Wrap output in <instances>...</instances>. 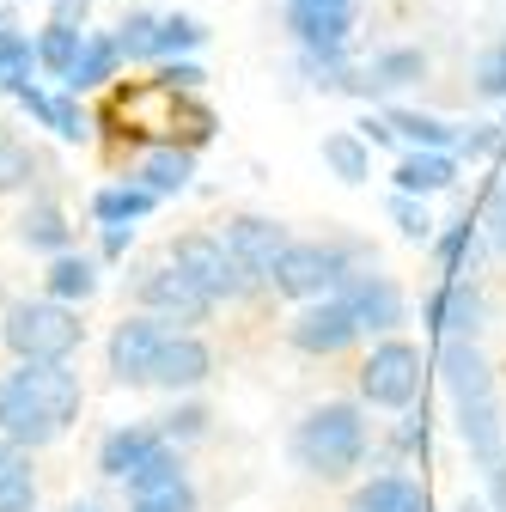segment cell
Wrapping results in <instances>:
<instances>
[{
  "label": "cell",
  "mask_w": 506,
  "mask_h": 512,
  "mask_svg": "<svg viewBox=\"0 0 506 512\" xmlns=\"http://www.w3.org/2000/svg\"><path fill=\"white\" fill-rule=\"evenodd\" d=\"M116 68H122V49H116V37H86V49H80V68L68 74V92H92V86H104Z\"/></svg>",
  "instance_id": "cell-28"
},
{
  "label": "cell",
  "mask_w": 506,
  "mask_h": 512,
  "mask_svg": "<svg viewBox=\"0 0 506 512\" xmlns=\"http://www.w3.org/2000/svg\"><path fill=\"white\" fill-rule=\"evenodd\" d=\"M458 512H494V506H488V500H464Z\"/></svg>",
  "instance_id": "cell-49"
},
{
  "label": "cell",
  "mask_w": 506,
  "mask_h": 512,
  "mask_svg": "<svg viewBox=\"0 0 506 512\" xmlns=\"http://www.w3.org/2000/svg\"><path fill=\"white\" fill-rule=\"evenodd\" d=\"M129 512H196V482H171L159 494H135Z\"/></svg>",
  "instance_id": "cell-35"
},
{
  "label": "cell",
  "mask_w": 506,
  "mask_h": 512,
  "mask_svg": "<svg viewBox=\"0 0 506 512\" xmlns=\"http://www.w3.org/2000/svg\"><path fill=\"white\" fill-rule=\"evenodd\" d=\"M354 342H360V317H354V305L342 293L311 299V305H299L287 317V348H299L305 360H336Z\"/></svg>",
  "instance_id": "cell-7"
},
{
  "label": "cell",
  "mask_w": 506,
  "mask_h": 512,
  "mask_svg": "<svg viewBox=\"0 0 506 512\" xmlns=\"http://www.w3.org/2000/svg\"><path fill=\"white\" fill-rule=\"evenodd\" d=\"M421 317H427L433 336H482L488 305H482V287H476V281H446V287L427 293Z\"/></svg>",
  "instance_id": "cell-16"
},
{
  "label": "cell",
  "mask_w": 506,
  "mask_h": 512,
  "mask_svg": "<svg viewBox=\"0 0 506 512\" xmlns=\"http://www.w3.org/2000/svg\"><path fill=\"white\" fill-rule=\"evenodd\" d=\"M391 128H397V141H409V147H433V153L458 147V128L439 122V116H421V110H391Z\"/></svg>",
  "instance_id": "cell-27"
},
{
  "label": "cell",
  "mask_w": 506,
  "mask_h": 512,
  "mask_svg": "<svg viewBox=\"0 0 506 512\" xmlns=\"http://www.w3.org/2000/svg\"><path fill=\"white\" fill-rule=\"evenodd\" d=\"M159 445H171L165 433H159V421H122V427H110L104 439H98V476L104 482H129Z\"/></svg>",
  "instance_id": "cell-15"
},
{
  "label": "cell",
  "mask_w": 506,
  "mask_h": 512,
  "mask_svg": "<svg viewBox=\"0 0 506 512\" xmlns=\"http://www.w3.org/2000/svg\"><path fill=\"white\" fill-rule=\"evenodd\" d=\"M482 476H488V506L506 512V464H494V470H482Z\"/></svg>",
  "instance_id": "cell-46"
},
{
  "label": "cell",
  "mask_w": 506,
  "mask_h": 512,
  "mask_svg": "<svg viewBox=\"0 0 506 512\" xmlns=\"http://www.w3.org/2000/svg\"><path fill=\"white\" fill-rule=\"evenodd\" d=\"M397 177V189L403 196H439V189H452L458 183V159L452 153H433V147H415V153H403V165L391 171Z\"/></svg>",
  "instance_id": "cell-21"
},
{
  "label": "cell",
  "mask_w": 506,
  "mask_h": 512,
  "mask_svg": "<svg viewBox=\"0 0 506 512\" xmlns=\"http://www.w3.org/2000/svg\"><path fill=\"white\" fill-rule=\"evenodd\" d=\"M208 372H214V348L196 336V330H171V342L159 348V360H153V391H196V384H208Z\"/></svg>",
  "instance_id": "cell-14"
},
{
  "label": "cell",
  "mask_w": 506,
  "mask_h": 512,
  "mask_svg": "<svg viewBox=\"0 0 506 512\" xmlns=\"http://www.w3.org/2000/svg\"><path fill=\"white\" fill-rule=\"evenodd\" d=\"M476 86H482L488 98H506V55H500V49H488V55H482V68H476Z\"/></svg>",
  "instance_id": "cell-42"
},
{
  "label": "cell",
  "mask_w": 506,
  "mask_h": 512,
  "mask_svg": "<svg viewBox=\"0 0 506 512\" xmlns=\"http://www.w3.org/2000/svg\"><path fill=\"white\" fill-rule=\"evenodd\" d=\"M427 74V55L421 49H385L372 61V92H403Z\"/></svg>",
  "instance_id": "cell-29"
},
{
  "label": "cell",
  "mask_w": 506,
  "mask_h": 512,
  "mask_svg": "<svg viewBox=\"0 0 506 512\" xmlns=\"http://www.w3.org/2000/svg\"><path fill=\"white\" fill-rule=\"evenodd\" d=\"M135 299H141V311H159V317H171V324H183V330H189V324H208L214 305H220L189 269H177L171 256H165V263H153V269L135 281Z\"/></svg>",
  "instance_id": "cell-8"
},
{
  "label": "cell",
  "mask_w": 506,
  "mask_h": 512,
  "mask_svg": "<svg viewBox=\"0 0 506 512\" xmlns=\"http://www.w3.org/2000/svg\"><path fill=\"white\" fill-rule=\"evenodd\" d=\"M0 25H13V13H7V7H0Z\"/></svg>",
  "instance_id": "cell-51"
},
{
  "label": "cell",
  "mask_w": 506,
  "mask_h": 512,
  "mask_svg": "<svg viewBox=\"0 0 506 512\" xmlns=\"http://www.w3.org/2000/svg\"><path fill=\"white\" fill-rule=\"evenodd\" d=\"M68 512H98V506L92 500H68Z\"/></svg>",
  "instance_id": "cell-50"
},
{
  "label": "cell",
  "mask_w": 506,
  "mask_h": 512,
  "mask_svg": "<svg viewBox=\"0 0 506 512\" xmlns=\"http://www.w3.org/2000/svg\"><path fill=\"white\" fill-rule=\"evenodd\" d=\"M7 372L25 384V391H31L49 415H55L61 433L80 421V409H86V384H80V372H74L68 360H13Z\"/></svg>",
  "instance_id": "cell-9"
},
{
  "label": "cell",
  "mask_w": 506,
  "mask_h": 512,
  "mask_svg": "<svg viewBox=\"0 0 506 512\" xmlns=\"http://www.w3.org/2000/svg\"><path fill=\"white\" fill-rule=\"evenodd\" d=\"M171 263L177 269H189L220 305H238V299H250V293H263V281H250V269L232 256V244L220 238V232H183V238H171Z\"/></svg>",
  "instance_id": "cell-5"
},
{
  "label": "cell",
  "mask_w": 506,
  "mask_h": 512,
  "mask_svg": "<svg viewBox=\"0 0 506 512\" xmlns=\"http://www.w3.org/2000/svg\"><path fill=\"white\" fill-rule=\"evenodd\" d=\"M19 244H25V250H37V256H61V250H74V226H68V214H61V202L37 196V202L19 214Z\"/></svg>",
  "instance_id": "cell-22"
},
{
  "label": "cell",
  "mask_w": 506,
  "mask_h": 512,
  "mask_svg": "<svg viewBox=\"0 0 506 512\" xmlns=\"http://www.w3.org/2000/svg\"><path fill=\"white\" fill-rule=\"evenodd\" d=\"M287 31L311 61H336L354 31V7H287Z\"/></svg>",
  "instance_id": "cell-17"
},
{
  "label": "cell",
  "mask_w": 506,
  "mask_h": 512,
  "mask_svg": "<svg viewBox=\"0 0 506 512\" xmlns=\"http://www.w3.org/2000/svg\"><path fill=\"white\" fill-rule=\"evenodd\" d=\"M0 439L25 445V452H43V445H55V439H61L55 415H49V409L25 391V384H19L13 372H0Z\"/></svg>",
  "instance_id": "cell-13"
},
{
  "label": "cell",
  "mask_w": 506,
  "mask_h": 512,
  "mask_svg": "<svg viewBox=\"0 0 506 512\" xmlns=\"http://www.w3.org/2000/svg\"><path fill=\"white\" fill-rule=\"evenodd\" d=\"M153 208H159V196H153L147 183H135V177H122V183H110V189H98V196H92V220L98 226H135Z\"/></svg>",
  "instance_id": "cell-24"
},
{
  "label": "cell",
  "mask_w": 506,
  "mask_h": 512,
  "mask_svg": "<svg viewBox=\"0 0 506 512\" xmlns=\"http://www.w3.org/2000/svg\"><path fill=\"white\" fill-rule=\"evenodd\" d=\"M348 512H427V488L403 470H385V476H366L348 494Z\"/></svg>",
  "instance_id": "cell-19"
},
{
  "label": "cell",
  "mask_w": 506,
  "mask_h": 512,
  "mask_svg": "<svg viewBox=\"0 0 506 512\" xmlns=\"http://www.w3.org/2000/svg\"><path fill=\"white\" fill-rule=\"evenodd\" d=\"M458 439L476 470H494L506 464V421H500V403L494 397H476V403H458Z\"/></svg>",
  "instance_id": "cell-18"
},
{
  "label": "cell",
  "mask_w": 506,
  "mask_h": 512,
  "mask_svg": "<svg viewBox=\"0 0 506 512\" xmlns=\"http://www.w3.org/2000/svg\"><path fill=\"white\" fill-rule=\"evenodd\" d=\"M0 342L13 348V360H74L86 342L80 305H61L49 293L37 299H13L0 311Z\"/></svg>",
  "instance_id": "cell-3"
},
{
  "label": "cell",
  "mask_w": 506,
  "mask_h": 512,
  "mask_svg": "<svg viewBox=\"0 0 506 512\" xmlns=\"http://www.w3.org/2000/svg\"><path fill=\"white\" fill-rule=\"evenodd\" d=\"M0 512H37V470L31 464L0 482Z\"/></svg>",
  "instance_id": "cell-38"
},
{
  "label": "cell",
  "mask_w": 506,
  "mask_h": 512,
  "mask_svg": "<svg viewBox=\"0 0 506 512\" xmlns=\"http://www.w3.org/2000/svg\"><path fill=\"white\" fill-rule=\"evenodd\" d=\"M171 330H183V324H171V317H159V311H129L110 330V342H104V372L116 384H147L159 348L171 342Z\"/></svg>",
  "instance_id": "cell-6"
},
{
  "label": "cell",
  "mask_w": 506,
  "mask_h": 512,
  "mask_svg": "<svg viewBox=\"0 0 506 512\" xmlns=\"http://www.w3.org/2000/svg\"><path fill=\"white\" fill-rule=\"evenodd\" d=\"M500 141H506V135H500V122H476L470 135H458V153H470V159H494Z\"/></svg>",
  "instance_id": "cell-40"
},
{
  "label": "cell",
  "mask_w": 506,
  "mask_h": 512,
  "mask_svg": "<svg viewBox=\"0 0 506 512\" xmlns=\"http://www.w3.org/2000/svg\"><path fill=\"white\" fill-rule=\"evenodd\" d=\"M189 177H196V153H189V147H153V153H141V165H135V183H147L159 202H165V196H183Z\"/></svg>",
  "instance_id": "cell-23"
},
{
  "label": "cell",
  "mask_w": 506,
  "mask_h": 512,
  "mask_svg": "<svg viewBox=\"0 0 506 512\" xmlns=\"http://www.w3.org/2000/svg\"><path fill=\"white\" fill-rule=\"evenodd\" d=\"M171 482H189V464H183V445H159V452L129 476V482H122V488H129V500L135 494H159V488H171Z\"/></svg>",
  "instance_id": "cell-26"
},
{
  "label": "cell",
  "mask_w": 506,
  "mask_h": 512,
  "mask_svg": "<svg viewBox=\"0 0 506 512\" xmlns=\"http://www.w3.org/2000/svg\"><path fill=\"white\" fill-rule=\"evenodd\" d=\"M421 348L403 336H378L372 354L360 360V403L372 409H415L421 397Z\"/></svg>",
  "instance_id": "cell-4"
},
{
  "label": "cell",
  "mask_w": 506,
  "mask_h": 512,
  "mask_svg": "<svg viewBox=\"0 0 506 512\" xmlns=\"http://www.w3.org/2000/svg\"><path fill=\"white\" fill-rule=\"evenodd\" d=\"M43 293L61 299V305H86V299L98 293V256H86V250H61V256H49Z\"/></svg>",
  "instance_id": "cell-20"
},
{
  "label": "cell",
  "mask_w": 506,
  "mask_h": 512,
  "mask_svg": "<svg viewBox=\"0 0 506 512\" xmlns=\"http://www.w3.org/2000/svg\"><path fill=\"white\" fill-rule=\"evenodd\" d=\"M293 7H348V0H293Z\"/></svg>",
  "instance_id": "cell-48"
},
{
  "label": "cell",
  "mask_w": 506,
  "mask_h": 512,
  "mask_svg": "<svg viewBox=\"0 0 506 512\" xmlns=\"http://www.w3.org/2000/svg\"><path fill=\"white\" fill-rule=\"evenodd\" d=\"M135 250V226H98V256L104 263H122Z\"/></svg>",
  "instance_id": "cell-41"
},
{
  "label": "cell",
  "mask_w": 506,
  "mask_h": 512,
  "mask_svg": "<svg viewBox=\"0 0 506 512\" xmlns=\"http://www.w3.org/2000/svg\"><path fill=\"white\" fill-rule=\"evenodd\" d=\"M482 244L494 250V256H506V183H494L488 189V202H482Z\"/></svg>",
  "instance_id": "cell-36"
},
{
  "label": "cell",
  "mask_w": 506,
  "mask_h": 512,
  "mask_svg": "<svg viewBox=\"0 0 506 512\" xmlns=\"http://www.w3.org/2000/svg\"><path fill=\"white\" fill-rule=\"evenodd\" d=\"M500 55H506V43H500Z\"/></svg>",
  "instance_id": "cell-52"
},
{
  "label": "cell",
  "mask_w": 506,
  "mask_h": 512,
  "mask_svg": "<svg viewBox=\"0 0 506 512\" xmlns=\"http://www.w3.org/2000/svg\"><path fill=\"white\" fill-rule=\"evenodd\" d=\"M366 409L360 403H318V409H305L293 421V439H287V452L305 476H318V482H348L366 458Z\"/></svg>",
  "instance_id": "cell-1"
},
{
  "label": "cell",
  "mask_w": 506,
  "mask_h": 512,
  "mask_svg": "<svg viewBox=\"0 0 506 512\" xmlns=\"http://www.w3.org/2000/svg\"><path fill=\"white\" fill-rule=\"evenodd\" d=\"M208 31L189 19V13H171V19H159V55H183V49H196Z\"/></svg>",
  "instance_id": "cell-37"
},
{
  "label": "cell",
  "mask_w": 506,
  "mask_h": 512,
  "mask_svg": "<svg viewBox=\"0 0 506 512\" xmlns=\"http://www.w3.org/2000/svg\"><path fill=\"white\" fill-rule=\"evenodd\" d=\"M31 464V452H25V445H13V439H0V482H7L13 470H25Z\"/></svg>",
  "instance_id": "cell-45"
},
{
  "label": "cell",
  "mask_w": 506,
  "mask_h": 512,
  "mask_svg": "<svg viewBox=\"0 0 506 512\" xmlns=\"http://www.w3.org/2000/svg\"><path fill=\"white\" fill-rule=\"evenodd\" d=\"M324 165L342 177V183H366L372 177V153L360 135H324Z\"/></svg>",
  "instance_id": "cell-30"
},
{
  "label": "cell",
  "mask_w": 506,
  "mask_h": 512,
  "mask_svg": "<svg viewBox=\"0 0 506 512\" xmlns=\"http://www.w3.org/2000/svg\"><path fill=\"white\" fill-rule=\"evenodd\" d=\"M220 238L232 244V256L250 269V281H275V269H281V256H287V226L281 220H269V214H232L226 226H220Z\"/></svg>",
  "instance_id": "cell-10"
},
{
  "label": "cell",
  "mask_w": 506,
  "mask_h": 512,
  "mask_svg": "<svg viewBox=\"0 0 506 512\" xmlns=\"http://www.w3.org/2000/svg\"><path fill=\"white\" fill-rule=\"evenodd\" d=\"M159 80H165L171 92H196V86H202V68H189V61H177V68H165Z\"/></svg>",
  "instance_id": "cell-44"
},
{
  "label": "cell",
  "mask_w": 506,
  "mask_h": 512,
  "mask_svg": "<svg viewBox=\"0 0 506 512\" xmlns=\"http://www.w3.org/2000/svg\"><path fill=\"white\" fill-rule=\"evenodd\" d=\"M86 13H92V0H55V19L61 25H86Z\"/></svg>",
  "instance_id": "cell-47"
},
{
  "label": "cell",
  "mask_w": 506,
  "mask_h": 512,
  "mask_svg": "<svg viewBox=\"0 0 506 512\" xmlns=\"http://www.w3.org/2000/svg\"><path fill=\"white\" fill-rule=\"evenodd\" d=\"M433 372H439V384L452 391V403L494 397V366H488V354L476 348V336H439Z\"/></svg>",
  "instance_id": "cell-12"
},
{
  "label": "cell",
  "mask_w": 506,
  "mask_h": 512,
  "mask_svg": "<svg viewBox=\"0 0 506 512\" xmlns=\"http://www.w3.org/2000/svg\"><path fill=\"white\" fill-rule=\"evenodd\" d=\"M116 49H122V61H153L159 55V19L153 13H129L116 25Z\"/></svg>",
  "instance_id": "cell-31"
},
{
  "label": "cell",
  "mask_w": 506,
  "mask_h": 512,
  "mask_svg": "<svg viewBox=\"0 0 506 512\" xmlns=\"http://www.w3.org/2000/svg\"><path fill=\"white\" fill-rule=\"evenodd\" d=\"M49 128H55L61 141H86V110H80V92H61V98H55Z\"/></svg>",
  "instance_id": "cell-39"
},
{
  "label": "cell",
  "mask_w": 506,
  "mask_h": 512,
  "mask_svg": "<svg viewBox=\"0 0 506 512\" xmlns=\"http://www.w3.org/2000/svg\"><path fill=\"white\" fill-rule=\"evenodd\" d=\"M342 299H348L354 317H360V336H397V330L409 324V299H403V287H397L391 275H378V269L348 275Z\"/></svg>",
  "instance_id": "cell-11"
},
{
  "label": "cell",
  "mask_w": 506,
  "mask_h": 512,
  "mask_svg": "<svg viewBox=\"0 0 506 512\" xmlns=\"http://www.w3.org/2000/svg\"><path fill=\"white\" fill-rule=\"evenodd\" d=\"M80 49H86V31H80V25L49 19V25L37 31V68H43V74H55L61 86H68V74L80 68Z\"/></svg>",
  "instance_id": "cell-25"
},
{
  "label": "cell",
  "mask_w": 506,
  "mask_h": 512,
  "mask_svg": "<svg viewBox=\"0 0 506 512\" xmlns=\"http://www.w3.org/2000/svg\"><path fill=\"white\" fill-rule=\"evenodd\" d=\"M159 433H165L171 445H189V439H202V433H208V409H202V403H177L171 415H159Z\"/></svg>",
  "instance_id": "cell-34"
},
{
  "label": "cell",
  "mask_w": 506,
  "mask_h": 512,
  "mask_svg": "<svg viewBox=\"0 0 506 512\" xmlns=\"http://www.w3.org/2000/svg\"><path fill=\"white\" fill-rule=\"evenodd\" d=\"M391 226H397L409 244H427V238H433V214H427V202H421V196H403V189L391 196Z\"/></svg>",
  "instance_id": "cell-32"
},
{
  "label": "cell",
  "mask_w": 506,
  "mask_h": 512,
  "mask_svg": "<svg viewBox=\"0 0 506 512\" xmlns=\"http://www.w3.org/2000/svg\"><path fill=\"white\" fill-rule=\"evenodd\" d=\"M372 269V256L348 238H293L287 256H281V269L269 281V293L293 299V305H311V299H330L348 287V275Z\"/></svg>",
  "instance_id": "cell-2"
},
{
  "label": "cell",
  "mask_w": 506,
  "mask_h": 512,
  "mask_svg": "<svg viewBox=\"0 0 506 512\" xmlns=\"http://www.w3.org/2000/svg\"><path fill=\"white\" fill-rule=\"evenodd\" d=\"M360 141H366V147H391V141H397L391 116H366V122H360Z\"/></svg>",
  "instance_id": "cell-43"
},
{
  "label": "cell",
  "mask_w": 506,
  "mask_h": 512,
  "mask_svg": "<svg viewBox=\"0 0 506 512\" xmlns=\"http://www.w3.org/2000/svg\"><path fill=\"white\" fill-rule=\"evenodd\" d=\"M31 171H37V153L13 135H0V189H25Z\"/></svg>",
  "instance_id": "cell-33"
}]
</instances>
